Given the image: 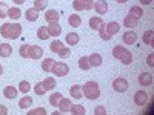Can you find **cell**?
<instances>
[{"instance_id":"obj_1","label":"cell","mask_w":154,"mask_h":115,"mask_svg":"<svg viewBox=\"0 0 154 115\" xmlns=\"http://www.w3.org/2000/svg\"><path fill=\"white\" fill-rule=\"evenodd\" d=\"M0 35L3 38H11V40H16L22 35V25L19 23H3L2 28H0Z\"/></svg>"},{"instance_id":"obj_2","label":"cell","mask_w":154,"mask_h":115,"mask_svg":"<svg viewBox=\"0 0 154 115\" xmlns=\"http://www.w3.org/2000/svg\"><path fill=\"white\" fill-rule=\"evenodd\" d=\"M112 57L117 58V60H120L123 65H131V63H133V54H131L128 49H125L122 45L114 46V49H112Z\"/></svg>"},{"instance_id":"obj_3","label":"cell","mask_w":154,"mask_h":115,"mask_svg":"<svg viewBox=\"0 0 154 115\" xmlns=\"http://www.w3.org/2000/svg\"><path fill=\"white\" fill-rule=\"evenodd\" d=\"M82 92L88 100H97L100 97V87L96 81H86L82 86Z\"/></svg>"},{"instance_id":"obj_4","label":"cell","mask_w":154,"mask_h":115,"mask_svg":"<svg viewBox=\"0 0 154 115\" xmlns=\"http://www.w3.org/2000/svg\"><path fill=\"white\" fill-rule=\"evenodd\" d=\"M51 72H53L56 77H65V75H68L69 68H68L66 63H63V61H54Z\"/></svg>"},{"instance_id":"obj_5","label":"cell","mask_w":154,"mask_h":115,"mask_svg":"<svg viewBox=\"0 0 154 115\" xmlns=\"http://www.w3.org/2000/svg\"><path fill=\"white\" fill-rule=\"evenodd\" d=\"M128 81L123 78V77H119V78H116L114 81H112V89L116 92H119V94H123V92H126L128 91Z\"/></svg>"},{"instance_id":"obj_6","label":"cell","mask_w":154,"mask_h":115,"mask_svg":"<svg viewBox=\"0 0 154 115\" xmlns=\"http://www.w3.org/2000/svg\"><path fill=\"white\" fill-rule=\"evenodd\" d=\"M134 103L137 106H145L148 103V94L145 91H137L134 94Z\"/></svg>"},{"instance_id":"obj_7","label":"cell","mask_w":154,"mask_h":115,"mask_svg":"<svg viewBox=\"0 0 154 115\" xmlns=\"http://www.w3.org/2000/svg\"><path fill=\"white\" fill-rule=\"evenodd\" d=\"M93 8L96 9L97 16H103V14L108 12V3L105 2V0H97V2H94Z\"/></svg>"},{"instance_id":"obj_8","label":"cell","mask_w":154,"mask_h":115,"mask_svg":"<svg viewBox=\"0 0 154 115\" xmlns=\"http://www.w3.org/2000/svg\"><path fill=\"white\" fill-rule=\"evenodd\" d=\"M45 20L48 23H59L60 20V12L56 11V9H49L45 12Z\"/></svg>"},{"instance_id":"obj_9","label":"cell","mask_w":154,"mask_h":115,"mask_svg":"<svg viewBox=\"0 0 154 115\" xmlns=\"http://www.w3.org/2000/svg\"><path fill=\"white\" fill-rule=\"evenodd\" d=\"M88 23H89V28L94 29V31H99L102 26H103V20H102L100 16H94V17H91Z\"/></svg>"},{"instance_id":"obj_10","label":"cell","mask_w":154,"mask_h":115,"mask_svg":"<svg viewBox=\"0 0 154 115\" xmlns=\"http://www.w3.org/2000/svg\"><path fill=\"white\" fill-rule=\"evenodd\" d=\"M105 31H106L108 35L112 37L114 34H117V32L120 31V25H119L117 22H109V23L105 25Z\"/></svg>"},{"instance_id":"obj_11","label":"cell","mask_w":154,"mask_h":115,"mask_svg":"<svg viewBox=\"0 0 154 115\" xmlns=\"http://www.w3.org/2000/svg\"><path fill=\"white\" fill-rule=\"evenodd\" d=\"M42 55H43V49L40 46H37V45L29 46V58L38 60V58H42Z\"/></svg>"},{"instance_id":"obj_12","label":"cell","mask_w":154,"mask_h":115,"mask_svg":"<svg viewBox=\"0 0 154 115\" xmlns=\"http://www.w3.org/2000/svg\"><path fill=\"white\" fill-rule=\"evenodd\" d=\"M46 28H48L49 37H59L62 34V26H60L59 23H49Z\"/></svg>"},{"instance_id":"obj_13","label":"cell","mask_w":154,"mask_h":115,"mask_svg":"<svg viewBox=\"0 0 154 115\" xmlns=\"http://www.w3.org/2000/svg\"><path fill=\"white\" fill-rule=\"evenodd\" d=\"M122 40H123V43H125V45H134V43H136V40H137V34H136L134 31H128V32H125V34H123Z\"/></svg>"},{"instance_id":"obj_14","label":"cell","mask_w":154,"mask_h":115,"mask_svg":"<svg viewBox=\"0 0 154 115\" xmlns=\"http://www.w3.org/2000/svg\"><path fill=\"white\" fill-rule=\"evenodd\" d=\"M69 95H71L74 100H80V98H83L82 86H79V84H74V86H71V87H69Z\"/></svg>"},{"instance_id":"obj_15","label":"cell","mask_w":154,"mask_h":115,"mask_svg":"<svg viewBox=\"0 0 154 115\" xmlns=\"http://www.w3.org/2000/svg\"><path fill=\"white\" fill-rule=\"evenodd\" d=\"M71 100L69 98H63L62 97V100L59 101V105H57V108L60 109V112L62 114H66V112H69V109H71Z\"/></svg>"},{"instance_id":"obj_16","label":"cell","mask_w":154,"mask_h":115,"mask_svg":"<svg viewBox=\"0 0 154 115\" xmlns=\"http://www.w3.org/2000/svg\"><path fill=\"white\" fill-rule=\"evenodd\" d=\"M88 60H89V65H91V68H99V66L102 65V55L97 54V52L91 54V55L88 57Z\"/></svg>"},{"instance_id":"obj_17","label":"cell","mask_w":154,"mask_h":115,"mask_svg":"<svg viewBox=\"0 0 154 115\" xmlns=\"http://www.w3.org/2000/svg\"><path fill=\"white\" fill-rule=\"evenodd\" d=\"M139 83L142 86H149L152 83V75L148 74V72H142L139 75Z\"/></svg>"},{"instance_id":"obj_18","label":"cell","mask_w":154,"mask_h":115,"mask_svg":"<svg viewBox=\"0 0 154 115\" xmlns=\"http://www.w3.org/2000/svg\"><path fill=\"white\" fill-rule=\"evenodd\" d=\"M17 89L14 87V86H6L5 89H3V95H5V98H8V100H12V98H16L17 97Z\"/></svg>"},{"instance_id":"obj_19","label":"cell","mask_w":154,"mask_h":115,"mask_svg":"<svg viewBox=\"0 0 154 115\" xmlns=\"http://www.w3.org/2000/svg\"><path fill=\"white\" fill-rule=\"evenodd\" d=\"M25 17H26L28 22H37L38 20V11L35 8H29L26 12H25Z\"/></svg>"},{"instance_id":"obj_20","label":"cell","mask_w":154,"mask_h":115,"mask_svg":"<svg viewBox=\"0 0 154 115\" xmlns=\"http://www.w3.org/2000/svg\"><path fill=\"white\" fill-rule=\"evenodd\" d=\"M12 54V48H11V45H8V43H2L0 45V57H9Z\"/></svg>"},{"instance_id":"obj_21","label":"cell","mask_w":154,"mask_h":115,"mask_svg":"<svg viewBox=\"0 0 154 115\" xmlns=\"http://www.w3.org/2000/svg\"><path fill=\"white\" fill-rule=\"evenodd\" d=\"M42 83H43V87L46 89V92L48 91H53V89L57 86L56 84V78H53V77H48V78H45Z\"/></svg>"},{"instance_id":"obj_22","label":"cell","mask_w":154,"mask_h":115,"mask_svg":"<svg viewBox=\"0 0 154 115\" xmlns=\"http://www.w3.org/2000/svg\"><path fill=\"white\" fill-rule=\"evenodd\" d=\"M128 16H131V17H134L136 20H139V19H142L143 11H142V8H140V6H133V8L130 9V14H128Z\"/></svg>"},{"instance_id":"obj_23","label":"cell","mask_w":154,"mask_h":115,"mask_svg":"<svg viewBox=\"0 0 154 115\" xmlns=\"http://www.w3.org/2000/svg\"><path fill=\"white\" fill-rule=\"evenodd\" d=\"M154 31L152 29H149V31H145L143 32V43H146V45H149V46H154Z\"/></svg>"},{"instance_id":"obj_24","label":"cell","mask_w":154,"mask_h":115,"mask_svg":"<svg viewBox=\"0 0 154 115\" xmlns=\"http://www.w3.org/2000/svg\"><path fill=\"white\" fill-rule=\"evenodd\" d=\"M68 23H69V26H72V28H79V26H80V23H82V19H80V16L72 14V16H69Z\"/></svg>"},{"instance_id":"obj_25","label":"cell","mask_w":154,"mask_h":115,"mask_svg":"<svg viewBox=\"0 0 154 115\" xmlns=\"http://www.w3.org/2000/svg\"><path fill=\"white\" fill-rule=\"evenodd\" d=\"M8 17L12 20H19L22 17V11L19 8H9L8 9Z\"/></svg>"},{"instance_id":"obj_26","label":"cell","mask_w":154,"mask_h":115,"mask_svg":"<svg viewBox=\"0 0 154 115\" xmlns=\"http://www.w3.org/2000/svg\"><path fill=\"white\" fill-rule=\"evenodd\" d=\"M62 94L60 92H54V94H51V97H49V105L53 106V108H57V105H59V101L62 100Z\"/></svg>"},{"instance_id":"obj_27","label":"cell","mask_w":154,"mask_h":115,"mask_svg":"<svg viewBox=\"0 0 154 115\" xmlns=\"http://www.w3.org/2000/svg\"><path fill=\"white\" fill-rule=\"evenodd\" d=\"M66 43H68L69 46H75L77 43H79V35H77L75 32L66 34Z\"/></svg>"},{"instance_id":"obj_28","label":"cell","mask_w":154,"mask_h":115,"mask_svg":"<svg viewBox=\"0 0 154 115\" xmlns=\"http://www.w3.org/2000/svg\"><path fill=\"white\" fill-rule=\"evenodd\" d=\"M32 105V98L31 97H23V98H20V101H19V108L20 109H26V108H29Z\"/></svg>"},{"instance_id":"obj_29","label":"cell","mask_w":154,"mask_h":115,"mask_svg":"<svg viewBox=\"0 0 154 115\" xmlns=\"http://www.w3.org/2000/svg\"><path fill=\"white\" fill-rule=\"evenodd\" d=\"M69 112L72 115H85V108L82 105H71V109Z\"/></svg>"},{"instance_id":"obj_30","label":"cell","mask_w":154,"mask_h":115,"mask_svg":"<svg viewBox=\"0 0 154 115\" xmlns=\"http://www.w3.org/2000/svg\"><path fill=\"white\" fill-rule=\"evenodd\" d=\"M37 37L40 38V40H48V37H49L48 28L46 26H40V28L37 29Z\"/></svg>"},{"instance_id":"obj_31","label":"cell","mask_w":154,"mask_h":115,"mask_svg":"<svg viewBox=\"0 0 154 115\" xmlns=\"http://www.w3.org/2000/svg\"><path fill=\"white\" fill-rule=\"evenodd\" d=\"M137 22H139V20H136L134 17L126 16V17L123 19V26H126V28H134L136 25H137Z\"/></svg>"},{"instance_id":"obj_32","label":"cell","mask_w":154,"mask_h":115,"mask_svg":"<svg viewBox=\"0 0 154 115\" xmlns=\"http://www.w3.org/2000/svg\"><path fill=\"white\" fill-rule=\"evenodd\" d=\"M53 65H54V60L53 58H45L43 61H42V69L45 71V72H49L51 69H53Z\"/></svg>"},{"instance_id":"obj_33","label":"cell","mask_w":154,"mask_h":115,"mask_svg":"<svg viewBox=\"0 0 154 115\" xmlns=\"http://www.w3.org/2000/svg\"><path fill=\"white\" fill-rule=\"evenodd\" d=\"M79 68H80L82 71H89L91 65H89L88 57H80V60H79Z\"/></svg>"},{"instance_id":"obj_34","label":"cell","mask_w":154,"mask_h":115,"mask_svg":"<svg viewBox=\"0 0 154 115\" xmlns=\"http://www.w3.org/2000/svg\"><path fill=\"white\" fill-rule=\"evenodd\" d=\"M48 6V0H34V8L37 11H43Z\"/></svg>"},{"instance_id":"obj_35","label":"cell","mask_w":154,"mask_h":115,"mask_svg":"<svg viewBox=\"0 0 154 115\" xmlns=\"http://www.w3.org/2000/svg\"><path fill=\"white\" fill-rule=\"evenodd\" d=\"M19 91H20V92H23V94H28V92L31 91V86H29V83H28L26 80L20 81V83H19Z\"/></svg>"},{"instance_id":"obj_36","label":"cell","mask_w":154,"mask_h":115,"mask_svg":"<svg viewBox=\"0 0 154 115\" xmlns=\"http://www.w3.org/2000/svg\"><path fill=\"white\" fill-rule=\"evenodd\" d=\"M57 54H59V57H60V58H66V57H69V55H71V49H68L66 46H62V48L57 51Z\"/></svg>"},{"instance_id":"obj_37","label":"cell","mask_w":154,"mask_h":115,"mask_svg":"<svg viewBox=\"0 0 154 115\" xmlns=\"http://www.w3.org/2000/svg\"><path fill=\"white\" fill-rule=\"evenodd\" d=\"M34 92H35L37 95H45V94H46V89L43 87V83H42V81L35 83V86H34Z\"/></svg>"},{"instance_id":"obj_38","label":"cell","mask_w":154,"mask_h":115,"mask_svg":"<svg viewBox=\"0 0 154 115\" xmlns=\"http://www.w3.org/2000/svg\"><path fill=\"white\" fill-rule=\"evenodd\" d=\"M19 54L23 58H28L29 57V45H22L20 49H19Z\"/></svg>"},{"instance_id":"obj_39","label":"cell","mask_w":154,"mask_h":115,"mask_svg":"<svg viewBox=\"0 0 154 115\" xmlns=\"http://www.w3.org/2000/svg\"><path fill=\"white\" fill-rule=\"evenodd\" d=\"M8 5L5 2H0V19H5L8 17Z\"/></svg>"},{"instance_id":"obj_40","label":"cell","mask_w":154,"mask_h":115,"mask_svg":"<svg viewBox=\"0 0 154 115\" xmlns=\"http://www.w3.org/2000/svg\"><path fill=\"white\" fill-rule=\"evenodd\" d=\"M62 46H63V43H62L60 40H54L53 43L49 45V49L53 51V52H56V54H57V51H59V49H60Z\"/></svg>"},{"instance_id":"obj_41","label":"cell","mask_w":154,"mask_h":115,"mask_svg":"<svg viewBox=\"0 0 154 115\" xmlns=\"http://www.w3.org/2000/svg\"><path fill=\"white\" fill-rule=\"evenodd\" d=\"M99 35H100L102 40H109V38H112V37H111V35H108V34H106V31H105V23H103V26H102V28L99 29Z\"/></svg>"},{"instance_id":"obj_42","label":"cell","mask_w":154,"mask_h":115,"mask_svg":"<svg viewBox=\"0 0 154 115\" xmlns=\"http://www.w3.org/2000/svg\"><path fill=\"white\" fill-rule=\"evenodd\" d=\"M72 8H74V11H85L82 0H74V2H72Z\"/></svg>"},{"instance_id":"obj_43","label":"cell","mask_w":154,"mask_h":115,"mask_svg":"<svg viewBox=\"0 0 154 115\" xmlns=\"http://www.w3.org/2000/svg\"><path fill=\"white\" fill-rule=\"evenodd\" d=\"M28 115H46V111H45L43 108H37V109H34V111H29Z\"/></svg>"},{"instance_id":"obj_44","label":"cell","mask_w":154,"mask_h":115,"mask_svg":"<svg viewBox=\"0 0 154 115\" xmlns=\"http://www.w3.org/2000/svg\"><path fill=\"white\" fill-rule=\"evenodd\" d=\"M82 2H83V8H85V11L91 9L93 5H94V0H82Z\"/></svg>"},{"instance_id":"obj_45","label":"cell","mask_w":154,"mask_h":115,"mask_svg":"<svg viewBox=\"0 0 154 115\" xmlns=\"http://www.w3.org/2000/svg\"><path fill=\"white\" fill-rule=\"evenodd\" d=\"M94 114H96V115H106V111H105L103 106H97V108L94 109Z\"/></svg>"},{"instance_id":"obj_46","label":"cell","mask_w":154,"mask_h":115,"mask_svg":"<svg viewBox=\"0 0 154 115\" xmlns=\"http://www.w3.org/2000/svg\"><path fill=\"white\" fill-rule=\"evenodd\" d=\"M146 63L149 66H154V54H149L148 55V58H146Z\"/></svg>"},{"instance_id":"obj_47","label":"cell","mask_w":154,"mask_h":115,"mask_svg":"<svg viewBox=\"0 0 154 115\" xmlns=\"http://www.w3.org/2000/svg\"><path fill=\"white\" fill-rule=\"evenodd\" d=\"M0 115H8V108L3 105H0Z\"/></svg>"},{"instance_id":"obj_48","label":"cell","mask_w":154,"mask_h":115,"mask_svg":"<svg viewBox=\"0 0 154 115\" xmlns=\"http://www.w3.org/2000/svg\"><path fill=\"white\" fill-rule=\"evenodd\" d=\"M152 2V0H140V3H142V5H149Z\"/></svg>"},{"instance_id":"obj_49","label":"cell","mask_w":154,"mask_h":115,"mask_svg":"<svg viewBox=\"0 0 154 115\" xmlns=\"http://www.w3.org/2000/svg\"><path fill=\"white\" fill-rule=\"evenodd\" d=\"M12 2H14V3H17V5H22V3H25V2H26V0H12Z\"/></svg>"},{"instance_id":"obj_50","label":"cell","mask_w":154,"mask_h":115,"mask_svg":"<svg viewBox=\"0 0 154 115\" xmlns=\"http://www.w3.org/2000/svg\"><path fill=\"white\" fill-rule=\"evenodd\" d=\"M116 2H117V3H126L128 0H116Z\"/></svg>"},{"instance_id":"obj_51","label":"cell","mask_w":154,"mask_h":115,"mask_svg":"<svg viewBox=\"0 0 154 115\" xmlns=\"http://www.w3.org/2000/svg\"><path fill=\"white\" fill-rule=\"evenodd\" d=\"M3 74V68H2V65H0V75Z\"/></svg>"}]
</instances>
